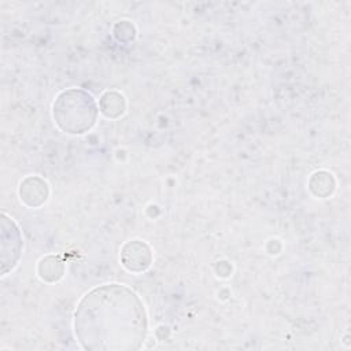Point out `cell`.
I'll return each instance as SVG.
<instances>
[{"mask_svg":"<svg viewBox=\"0 0 351 351\" xmlns=\"http://www.w3.org/2000/svg\"><path fill=\"white\" fill-rule=\"evenodd\" d=\"M75 332L89 350H134L145 336V314L126 287L111 284L89 292L75 313Z\"/></svg>","mask_w":351,"mask_h":351,"instance_id":"obj_1","label":"cell"}]
</instances>
